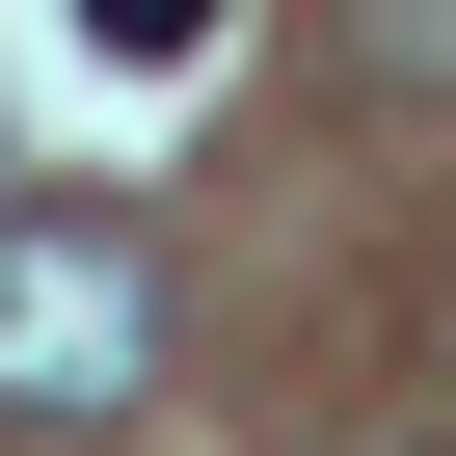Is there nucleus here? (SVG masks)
Here are the masks:
<instances>
[{
	"mask_svg": "<svg viewBox=\"0 0 456 456\" xmlns=\"http://www.w3.org/2000/svg\"><path fill=\"white\" fill-rule=\"evenodd\" d=\"M108 403H161V242L28 188L0 215V429H108Z\"/></svg>",
	"mask_w": 456,
	"mask_h": 456,
	"instance_id": "nucleus-1",
	"label": "nucleus"
},
{
	"mask_svg": "<svg viewBox=\"0 0 456 456\" xmlns=\"http://www.w3.org/2000/svg\"><path fill=\"white\" fill-rule=\"evenodd\" d=\"M322 54H349V108H456V0H349Z\"/></svg>",
	"mask_w": 456,
	"mask_h": 456,
	"instance_id": "nucleus-2",
	"label": "nucleus"
},
{
	"mask_svg": "<svg viewBox=\"0 0 456 456\" xmlns=\"http://www.w3.org/2000/svg\"><path fill=\"white\" fill-rule=\"evenodd\" d=\"M81 28H108V54L161 81V54H215V0H81Z\"/></svg>",
	"mask_w": 456,
	"mask_h": 456,
	"instance_id": "nucleus-3",
	"label": "nucleus"
}]
</instances>
